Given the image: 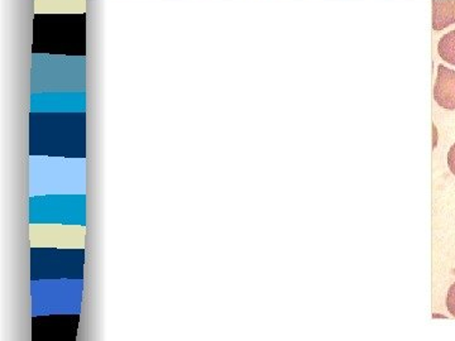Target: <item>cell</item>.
Returning <instances> with one entry per match:
<instances>
[{
  "mask_svg": "<svg viewBox=\"0 0 455 341\" xmlns=\"http://www.w3.org/2000/svg\"><path fill=\"white\" fill-rule=\"evenodd\" d=\"M433 29L440 32L455 25V0H433Z\"/></svg>",
  "mask_w": 455,
  "mask_h": 341,
  "instance_id": "7a4b0ae2",
  "label": "cell"
},
{
  "mask_svg": "<svg viewBox=\"0 0 455 341\" xmlns=\"http://www.w3.org/2000/svg\"><path fill=\"white\" fill-rule=\"evenodd\" d=\"M447 307L451 316L455 317V283L451 284L448 291Z\"/></svg>",
  "mask_w": 455,
  "mask_h": 341,
  "instance_id": "277c9868",
  "label": "cell"
},
{
  "mask_svg": "<svg viewBox=\"0 0 455 341\" xmlns=\"http://www.w3.org/2000/svg\"><path fill=\"white\" fill-rule=\"evenodd\" d=\"M434 99L439 107L455 110V71L445 67L444 65L438 66Z\"/></svg>",
  "mask_w": 455,
  "mask_h": 341,
  "instance_id": "6da1fadb",
  "label": "cell"
},
{
  "mask_svg": "<svg viewBox=\"0 0 455 341\" xmlns=\"http://www.w3.org/2000/svg\"><path fill=\"white\" fill-rule=\"evenodd\" d=\"M438 53L445 62L455 66V29L440 38Z\"/></svg>",
  "mask_w": 455,
  "mask_h": 341,
  "instance_id": "3957f363",
  "label": "cell"
},
{
  "mask_svg": "<svg viewBox=\"0 0 455 341\" xmlns=\"http://www.w3.org/2000/svg\"><path fill=\"white\" fill-rule=\"evenodd\" d=\"M448 166L455 176V143L448 152Z\"/></svg>",
  "mask_w": 455,
  "mask_h": 341,
  "instance_id": "5b68a950",
  "label": "cell"
}]
</instances>
